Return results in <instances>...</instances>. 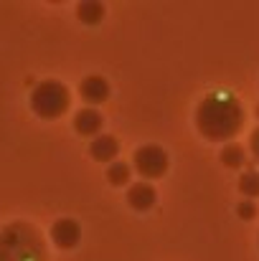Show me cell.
Segmentation results:
<instances>
[{"mask_svg": "<svg viewBox=\"0 0 259 261\" xmlns=\"http://www.w3.org/2000/svg\"><path fill=\"white\" fill-rule=\"evenodd\" d=\"M196 127L211 142H226L244 127V107L231 94H208L196 109Z\"/></svg>", "mask_w": 259, "mask_h": 261, "instance_id": "obj_1", "label": "cell"}, {"mask_svg": "<svg viewBox=\"0 0 259 261\" xmlns=\"http://www.w3.org/2000/svg\"><path fill=\"white\" fill-rule=\"evenodd\" d=\"M0 261H46V244L31 223L0 228Z\"/></svg>", "mask_w": 259, "mask_h": 261, "instance_id": "obj_2", "label": "cell"}, {"mask_svg": "<svg viewBox=\"0 0 259 261\" xmlns=\"http://www.w3.org/2000/svg\"><path fill=\"white\" fill-rule=\"evenodd\" d=\"M72 104V94L61 82L46 79L41 84H36L31 91V109L41 117V119H56L61 117Z\"/></svg>", "mask_w": 259, "mask_h": 261, "instance_id": "obj_3", "label": "cell"}, {"mask_svg": "<svg viewBox=\"0 0 259 261\" xmlns=\"http://www.w3.org/2000/svg\"><path fill=\"white\" fill-rule=\"evenodd\" d=\"M132 165H135V170L143 175V177H163V175L168 173L171 160H168V152L163 147H158V145H143V147L135 150Z\"/></svg>", "mask_w": 259, "mask_h": 261, "instance_id": "obj_4", "label": "cell"}, {"mask_svg": "<svg viewBox=\"0 0 259 261\" xmlns=\"http://www.w3.org/2000/svg\"><path fill=\"white\" fill-rule=\"evenodd\" d=\"M51 239L59 249H74L82 239V228L74 218H59L51 226Z\"/></svg>", "mask_w": 259, "mask_h": 261, "instance_id": "obj_5", "label": "cell"}, {"mask_svg": "<svg viewBox=\"0 0 259 261\" xmlns=\"http://www.w3.org/2000/svg\"><path fill=\"white\" fill-rule=\"evenodd\" d=\"M155 200H158V193H155V188L150 185V182H145V180H140V182H135V185H130V190H127V203H130V208H135V211H150L153 205H155Z\"/></svg>", "mask_w": 259, "mask_h": 261, "instance_id": "obj_6", "label": "cell"}, {"mask_svg": "<svg viewBox=\"0 0 259 261\" xmlns=\"http://www.w3.org/2000/svg\"><path fill=\"white\" fill-rule=\"evenodd\" d=\"M79 94H82V99L86 104L94 107V104H102V101L109 99V84L102 76H86L84 82L79 84Z\"/></svg>", "mask_w": 259, "mask_h": 261, "instance_id": "obj_7", "label": "cell"}, {"mask_svg": "<svg viewBox=\"0 0 259 261\" xmlns=\"http://www.w3.org/2000/svg\"><path fill=\"white\" fill-rule=\"evenodd\" d=\"M120 152V142L112 137V135H99L91 140L89 145V155L97 160V163H112Z\"/></svg>", "mask_w": 259, "mask_h": 261, "instance_id": "obj_8", "label": "cell"}, {"mask_svg": "<svg viewBox=\"0 0 259 261\" xmlns=\"http://www.w3.org/2000/svg\"><path fill=\"white\" fill-rule=\"evenodd\" d=\"M102 122H104V117H102L94 107H86V109H79V112H77V117H74V129H77L79 135H84V137H94V135H99Z\"/></svg>", "mask_w": 259, "mask_h": 261, "instance_id": "obj_9", "label": "cell"}, {"mask_svg": "<svg viewBox=\"0 0 259 261\" xmlns=\"http://www.w3.org/2000/svg\"><path fill=\"white\" fill-rule=\"evenodd\" d=\"M104 13H107V8H104L102 3H97V0H84V3L77 5V18H79L82 23H86V25L102 23V20H104Z\"/></svg>", "mask_w": 259, "mask_h": 261, "instance_id": "obj_10", "label": "cell"}, {"mask_svg": "<svg viewBox=\"0 0 259 261\" xmlns=\"http://www.w3.org/2000/svg\"><path fill=\"white\" fill-rule=\"evenodd\" d=\"M219 158H221V163H224L226 168H234V170H237V168H242V165H244V160H247L244 147H242V145H237V142H229V145L221 150V155H219Z\"/></svg>", "mask_w": 259, "mask_h": 261, "instance_id": "obj_11", "label": "cell"}, {"mask_svg": "<svg viewBox=\"0 0 259 261\" xmlns=\"http://www.w3.org/2000/svg\"><path fill=\"white\" fill-rule=\"evenodd\" d=\"M239 190L247 195V198H259V173L257 170H249L239 177Z\"/></svg>", "mask_w": 259, "mask_h": 261, "instance_id": "obj_12", "label": "cell"}, {"mask_svg": "<svg viewBox=\"0 0 259 261\" xmlns=\"http://www.w3.org/2000/svg\"><path fill=\"white\" fill-rule=\"evenodd\" d=\"M107 180L112 185H125L130 182V165L127 163H112L109 170H107Z\"/></svg>", "mask_w": 259, "mask_h": 261, "instance_id": "obj_13", "label": "cell"}, {"mask_svg": "<svg viewBox=\"0 0 259 261\" xmlns=\"http://www.w3.org/2000/svg\"><path fill=\"white\" fill-rule=\"evenodd\" d=\"M237 213H239V218H244V221H252V218L257 216V205H254L252 200H242V203L237 205Z\"/></svg>", "mask_w": 259, "mask_h": 261, "instance_id": "obj_14", "label": "cell"}, {"mask_svg": "<svg viewBox=\"0 0 259 261\" xmlns=\"http://www.w3.org/2000/svg\"><path fill=\"white\" fill-rule=\"evenodd\" d=\"M249 150H252V155H254V160L259 163V127L252 132V137H249Z\"/></svg>", "mask_w": 259, "mask_h": 261, "instance_id": "obj_15", "label": "cell"}, {"mask_svg": "<svg viewBox=\"0 0 259 261\" xmlns=\"http://www.w3.org/2000/svg\"><path fill=\"white\" fill-rule=\"evenodd\" d=\"M257 114H259V107H257Z\"/></svg>", "mask_w": 259, "mask_h": 261, "instance_id": "obj_16", "label": "cell"}]
</instances>
